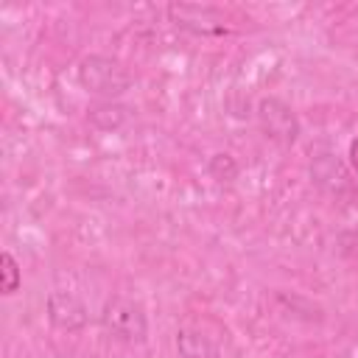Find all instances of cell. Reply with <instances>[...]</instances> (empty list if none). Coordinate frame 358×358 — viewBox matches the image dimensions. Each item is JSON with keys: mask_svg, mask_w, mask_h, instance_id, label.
Here are the masks:
<instances>
[{"mask_svg": "<svg viewBox=\"0 0 358 358\" xmlns=\"http://www.w3.org/2000/svg\"><path fill=\"white\" fill-rule=\"evenodd\" d=\"M78 84L103 101H115L131 87V73L112 56L90 53L78 64Z\"/></svg>", "mask_w": 358, "mask_h": 358, "instance_id": "cell-1", "label": "cell"}, {"mask_svg": "<svg viewBox=\"0 0 358 358\" xmlns=\"http://www.w3.org/2000/svg\"><path fill=\"white\" fill-rule=\"evenodd\" d=\"M101 324L109 336H115L126 344H140L148 336V319H145L143 305H137L134 299H126V296L106 299V305L101 310Z\"/></svg>", "mask_w": 358, "mask_h": 358, "instance_id": "cell-2", "label": "cell"}, {"mask_svg": "<svg viewBox=\"0 0 358 358\" xmlns=\"http://www.w3.org/2000/svg\"><path fill=\"white\" fill-rule=\"evenodd\" d=\"M308 171H310L313 185H316L322 193H327L330 199L344 201V204L355 199V182H352V176H350V168H347L344 159H338L333 151H319V154H313Z\"/></svg>", "mask_w": 358, "mask_h": 358, "instance_id": "cell-3", "label": "cell"}, {"mask_svg": "<svg viewBox=\"0 0 358 358\" xmlns=\"http://www.w3.org/2000/svg\"><path fill=\"white\" fill-rule=\"evenodd\" d=\"M255 112H257V123H260L263 134L271 143L288 148V145H294L299 140V117L285 101H280L274 95L260 98Z\"/></svg>", "mask_w": 358, "mask_h": 358, "instance_id": "cell-4", "label": "cell"}, {"mask_svg": "<svg viewBox=\"0 0 358 358\" xmlns=\"http://www.w3.org/2000/svg\"><path fill=\"white\" fill-rule=\"evenodd\" d=\"M168 17L176 28L193 34V36H224L229 34L224 11L215 6H201V3H171Z\"/></svg>", "mask_w": 358, "mask_h": 358, "instance_id": "cell-5", "label": "cell"}, {"mask_svg": "<svg viewBox=\"0 0 358 358\" xmlns=\"http://www.w3.org/2000/svg\"><path fill=\"white\" fill-rule=\"evenodd\" d=\"M45 310H48V322L56 330H64V333H78L90 322L87 305L73 291H50L48 302H45Z\"/></svg>", "mask_w": 358, "mask_h": 358, "instance_id": "cell-6", "label": "cell"}, {"mask_svg": "<svg viewBox=\"0 0 358 358\" xmlns=\"http://www.w3.org/2000/svg\"><path fill=\"white\" fill-rule=\"evenodd\" d=\"M176 352L179 358H221L218 344L196 327H182L176 333Z\"/></svg>", "mask_w": 358, "mask_h": 358, "instance_id": "cell-7", "label": "cell"}, {"mask_svg": "<svg viewBox=\"0 0 358 358\" xmlns=\"http://www.w3.org/2000/svg\"><path fill=\"white\" fill-rule=\"evenodd\" d=\"M87 120L101 129V131H117L126 120H129V106L117 103V101H101L95 106H90V115Z\"/></svg>", "mask_w": 358, "mask_h": 358, "instance_id": "cell-8", "label": "cell"}, {"mask_svg": "<svg viewBox=\"0 0 358 358\" xmlns=\"http://www.w3.org/2000/svg\"><path fill=\"white\" fill-rule=\"evenodd\" d=\"M20 285H22V268H20V263H17V257L11 252H3L0 255V291L6 296H11Z\"/></svg>", "mask_w": 358, "mask_h": 358, "instance_id": "cell-9", "label": "cell"}, {"mask_svg": "<svg viewBox=\"0 0 358 358\" xmlns=\"http://www.w3.org/2000/svg\"><path fill=\"white\" fill-rule=\"evenodd\" d=\"M238 162H235V157L232 154H227V151H218V154H213L210 159H207V173L215 179V182H235L238 179Z\"/></svg>", "mask_w": 358, "mask_h": 358, "instance_id": "cell-10", "label": "cell"}, {"mask_svg": "<svg viewBox=\"0 0 358 358\" xmlns=\"http://www.w3.org/2000/svg\"><path fill=\"white\" fill-rule=\"evenodd\" d=\"M350 162H352V168H355V173H358V137L350 143Z\"/></svg>", "mask_w": 358, "mask_h": 358, "instance_id": "cell-11", "label": "cell"}]
</instances>
